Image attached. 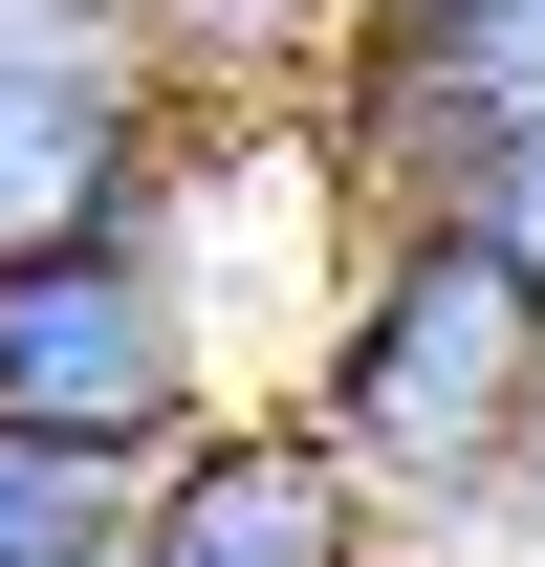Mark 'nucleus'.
Masks as SVG:
<instances>
[{
	"label": "nucleus",
	"instance_id": "obj_1",
	"mask_svg": "<svg viewBox=\"0 0 545 567\" xmlns=\"http://www.w3.org/2000/svg\"><path fill=\"white\" fill-rule=\"evenodd\" d=\"M284 415L393 502V546H459L502 502V458H524V415H545V284L459 197L371 218V262H349V306H328V350H306Z\"/></svg>",
	"mask_w": 545,
	"mask_h": 567
},
{
	"label": "nucleus",
	"instance_id": "obj_2",
	"mask_svg": "<svg viewBox=\"0 0 545 567\" xmlns=\"http://www.w3.org/2000/svg\"><path fill=\"white\" fill-rule=\"evenodd\" d=\"M240 415L197 284L132 240H66V262H0V436H66V458H175V436Z\"/></svg>",
	"mask_w": 545,
	"mask_h": 567
},
{
	"label": "nucleus",
	"instance_id": "obj_3",
	"mask_svg": "<svg viewBox=\"0 0 545 567\" xmlns=\"http://www.w3.org/2000/svg\"><path fill=\"white\" fill-rule=\"evenodd\" d=\"M524 132H545V0H371V44L328 87V153L371 175V218L480 197Z\"/></svg>",
	"mask_w": 545,
	"mask_h": 567
},
{
	"label": "nucleus",
	"instance_id": "obj_4",
	"mask_svg": "<svg viewBox=\"0 0 545 567\" xmlns=\"http://www.w3.org/2000/svg\"><path fill=\"white\" fill-rule=\"evenodd\" d=\"M197 153V87L175 44H0V262H66V240H132Z\"/></svg>",
	"mask_w": 545,
	"mask_h": 567
},
{
	"label": "nucleus",
	"instance_id": "obj_5",
	"mask_svg": "<svg viewBox=\"0 0 545 567\" xmlns=\"http://www.w3.org/2000/svg\"><path fill=\"white\" fill-rule=\"evenodd\" d=\"M132 567H414V546H393V502H371L328 436L263 393V415H218V436H175V458H153Z\"/></svg>",
	"mask_w": 545,
	"mask_h": 567
},
{
	"label": "nucleus",
	"instance_id": "obj_6",
	"mask_svg": "<svg viewBox=\"0 0 545 567\" xmlns=\"http://www.w3.org/2000/svg\"><path fill=\"white\" fill-rule=\"evenodd\" d=\"M153 44L197 110H328L349 44H371V0H153Z\"/></svg>",
	"mask_w": 545,
	"mask_h": 567
},
{
	"label": "nucleus",
	"instance_id": "obj_7",
	"mask_svg": "<svg viewBox=\"0 0 545 567\" xmlns=\"http://www.w3.org/2000/svg\"><path fill=\"white\" fill-rule=\"evenodd\" d=\"M153 458H66V436H0V567H132Z\"/></svg>",
	"mask_w": 545,
	"mask_h": 567
},
{
	"label": "nucleus",
	"instance_id": "obj_8",
	"mask_svg": "<svg viewBox=\"0 0 545 567\" xmlns=\"http://www.w3.org/2000/svg\"><path fill=\"white\" fill-rule=\"evenodd\" d=\"M414 567H545V415H524V458H502V502H480L459 546H414Z\"/></svg>",
	"mask_w": 545,
	"mask_h": 567
},
{
	"label": "nucleus",
	"instance_id": "obj_9",
	"mask_svg": "<svg viewBox=\"0 0 545 567\" xmlns=\"http://www.w3.org/2000/svg\"><path fill=\"white\" fill-rule=\"evenodd\" d=\"M459 218H480V240H502V262H524V284H545V132H524V153H502V175H480V197H459Z\"/></svg>",
	"mask_w": 545,
	"mask_h": 567
}]
</instances>
